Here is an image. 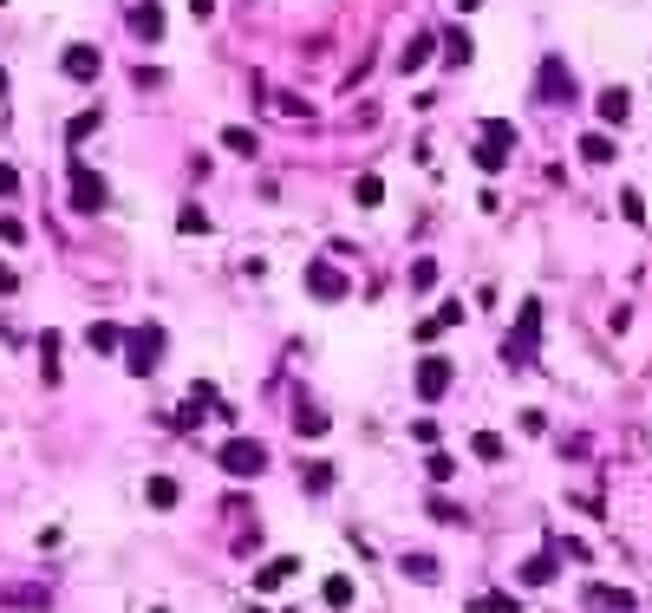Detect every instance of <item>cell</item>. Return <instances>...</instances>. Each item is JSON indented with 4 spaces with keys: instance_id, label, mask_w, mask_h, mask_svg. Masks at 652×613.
<instances>
[{
    "instance_id": "1",
    "label": "cell",
    "mask_w": 652,
    "mask_h": 613,
    "mask_svg": "<svg viewBox=\"0 0 652 613\" xmlns=\"http://www.w3.org/2000/svg\"><path fill=\"white\" fill-rule=\"evenodd\" d=\"M535 346H541V300L515 306V333L503 340V366H535Z\"/></svg>"
},
{
    "instance_id": "2",
    "label": "cell",
    "mask_w": 652,
    "mask_h": 613,
    "mask_svg": "<svg viewBox=\"0 0 652 613\" xmlns=\"http://www.w3.org/2000/svg\"><path fill=\"white\" fill-rule=\"evenodd\" d=\"M124 346H131V352H124V366L138 372V379L163 366V326H131V333H124Z\"/></svg>"
},
{
    "instance_id": "3",
    "label": "cell",
    "mask_w": 652,
    "mask_h": 613,
    "mask_svg": "<svg viewBox=\"0 0 652 613\" xmlns=\"http://www.w3.org/2000/svg\"><path fill=\"white\" fill-rule=\"evenodd\" d=\"M509 151H515V124L489 118V124H483V144H476V170H489V177H496L503 163H509Z\"/></svg>"
},
{
    "instance_id": "4",
    "label": "cell",
    "mask_w": 652,
    "mask_h": 613,
    "mask_svg": "<svg viewBox=\"0 0 652 613\" xmlns=\"http://www.w3.org/2000/svg\"><path fill=\"white\" fill-rule=\"evenodd\" d=\"M215 463H222L229 477H261V470H267V451H261L255 437H229V444H222V457H215Z\"/></svg>"
},
{
    "instance_id": "5",
    "label": "cell",
    "mask_w": 652,
    "mask_h": 613,
    "mask_svg": "<svg viewBox=\"0 0 652 613\" xmlns=\"http://www.w3.org/2000/svg\"><path fill=\"white\" fill-rule=\"evenodd\" d=\"M307 294H313V300H346L352 281H346L333 261H307Z\"/></svg>"
},
{
    "instance_id": "6",
    "label": "cell",
    "mask_w": 652,
    "mask_h": 613,
    "mask_svg": "<svg viewBox=\"0 0 652 613\" xmlns=\"http://www.w3.org/2000/svg\"><path fill=\"white\" fill-rule=\"evenodd\" d=\"M444 392H450V359H444V352L418 359V398H424V405H438Z\"/></svg>"
},
{
    "instance_id": "7",
    "label": "cell",
    "mask_w": 652,
    "mask_h": 613,
    "mask_svg": "<svg viewBox=\"0 0 652 613\" xmlns=\"http://www.w3.org/2000/svg\"><path fill=\"white\" fill-rule=\"evenodd\" d=\"M72 209H104V177L72 157Z\"/></svg>"
},
{
    "instance_id": "8",
    "label": "cell",
    "mask_w": 652,
    "mask_h": 613,
    "mask_svg": "<svg viewBox=\"0 0 652 613\" xmlns=\"http://www.w3.org/2000/svg\"><path fill=\"white\" fill-rule=\"evenodd\" d=\"M535 98H548V105H567L575 98V72H567L561 59H541V92Z\"/></svg>"
},
{
    "instance_id": "9",
    "label": "cell",
    "mask_w": 652,
    "mask_h": 613,
    "mask_svg": "<svg viewBox=\"0 0 652 613\" xmlns=\"http://www.w3.org/2000/svg\"><path fill=\"white\" fill-rule=\"evenodd\" d=\"M59 66H66V78H78V86H92L104 59H98L92 46H66V52H59Z\"/></svg>"
},
{
    "instance_id": "10",
    "label": "cell",
    "mask_w": 652,
    "mask_h": 613,
    "mask_svg": "<svg viewBox=\"0 0 652 613\" xmlns=\"http://www.w3.org/2000/svg\"><path fill=\"white\" fill-rule=\"evenodd\" d=\"M131 26H138V40L150 46V40H163V7L157 0H131Z\"/></svg>"
},
{
    "instance_id": "11",
    "label": "cell",
    "mask_w": 652,
    "mask_h": 613,
    "mask_svg": "<svg viewBox=\"0 0 652 613\" xmlns=\"http://www.w3.org/2000/svg\"><path fill=\"white\" fill-rule=\"evenodd\" d=\"M326 425H333V417H326L320 405H307V398L294 405V437H326Z\"/></svg>"
},
{
    "instance_id": "12",
    "label": "cell",
    "mask_w": 652,
    "mask_h": 613,
    "mask_svg": "<svg viewBox=\"0 0 652 613\" xmlns=\"http://www.w3.org/2000/svg\"><path fill=\"white\" fill-rule=\"evenodd\" d=\"M294 568H301V562H294V554H275V562H267V568L255 574V588H261V594H275V588H281V581H287Z\"/></svg>"
},
{
    "instance_id": "13",
    "label": "cell",
    "mask_w": 652,
    "mask_h": 613,
    "mask_svg": "<svg viewBox=\"0 0 652 613\" xmlns=\"http://www.w3.org/2000/svg\"><path fill=\"white\" fill-rule=\"evenodd\" d=\"M430 52H438V46H430V33H418V40H404V52H398V72H418V66L430 59Z\"/></svg>"
},
{
    "instance_id": "14",
    "label": "cell",
    "mask_w": 652,
    "mask_h": 613,
    "mask_svg": "<svg viewBox=\"0 0 652 613\" xmlns=\"http://www.w3.org/2000/svg\"><path fill=\"white\" fill-rule=\"evenodd\" d=\"M613 151H620V144H613L607 131H587V137H581V157H587V163H613Z\"/></svg>"
},
{
    "instance_id": "15",
    "label": "cell",
    "mask_w": 652,
    "mask_h": 613,
    "mask_svg": "<svg viewBox=\"0 0 652 613\" xmlns=\"http://www.w3.org/2000/svg\"><path fill=\"white\" fill-rule=\"evenodd\" d=\"M222 144H229L235 157H255V151H261V137H255L249 124H229V131H222Z\"/></svg>"
},
{
    "instance_id": "16",
    "label": "cell",
    "mask_w": 652,
    "mask_h": 613,
    "mask_svg": "<svg viewBox=\"0 0 652 613\" xmlns=\"http://www.w3.org/2000/svg\"><path fill=\"white\" fill-rule=\"evenodd\" d=\"M470 451H476L483 463H503V457H509V444H503L496 431H476V437H470Z\"/></svg>"
},
{
    "instance_id": "17",
    "label": "cell",
    "mask_w": 652,
    "mask_h": 613,
    "mask_svg": "<svg viewBox=\"0 0 652 613\" xmlns=\"http://www.w3.org/2000/svg\"><path fill=\"white\" fill-rule=\"evenodd\" d=\"M627 111H633V98L620 92V86H607V92H601V118H607V124H620Z\"/></svg>"
},
{
    "instance_id": "18",
    "label": "cell",
    "mask_w": 652,
    "mask_h": 613,
    "mask_svg": "<svg viewBox=\"0 0 652 613\" xmlns=\"http://www.w3.org/2000/svg\"><path fill=\"white\" fill-rule=\"evenodd\" d=\"M587 600H593V607H613V613H633V594H627V588H587Z\"/></svg>"
},
{
    "instance_id": "19",
    "label": "cell",
    "mask_w": 652,
    "mask_h": 613,
    "mask_svg": "<svg viewBox=\"0 0 652 613\" xmlns=\"http://www.w3.org/2000/svg\"><path fill=\"white\" fill-rule=\"evenodd\" d=\"M398 568L412 574V581H424V588H430V581H438V554H404Z\"/></svg>"
},
{
    "instance_id": "20",
    "label": "cell",
    "mask_w": 652,
    "mask_h": 613,
    "mask_svg": "<svg viewBox=\"0 0 652 613\" xmlns=\"http://www.w3.org/2000/svg\"><path fill=\"white\" fill-rule=\"evenodd\" d=\"M470 613H522V600H515V594H476Z\"/></svg>"
},
{
    "instance_id": "21",
    "label": "cell",
    "mask_w": 652,
    "mask_h": 613,
    "mask_svg": "<svg viewBox=\"0 0 652 613\" xmlns=\"http://www.w3.org/2000/svg\"><path fill=\"white\" fill-rule=\"evenodd\" d=\"M352 203H359V209H378V203H385V183H378V177H359V183H352Z\"/></svg>"
},
{
    "instance_id": "22",
    "label": "cell",
    "mask_w": 652,
    "mask_h": 613,
    "mask_svg": "<svg viewBox=\"0 0 652 613\" xmlns=\"http://www.w3.org/2000/svg\"><path fill=\"white\" fill-rule=\"evenodd\" d=\"M522 581H529V588H541V581H555V554H529V562H522Z\"/></svg>"
},
{
    "instance_id": "23",
    "label": "cell",
    "mask_w": 652,
    "mask_h": 613,
    "mask_svg": "<svg viewBox=\"0 0 652 613\" xmlns=\"http://www.w3.org/2000/svg\"><path fill=\"white\" fill-rule=\"evenodd\" d=\"M0 600H7V607H40V613H46V588H0Z\"/></svg>"
},
{
    "instance_id": "24",
    "label": "cell",
    "mask_w": 652,
    "mask_h": 613,
    "mask_svg": "<svg viewBox=\"0 0 652 613\" xmlns=\"http://www.w3.org/2000/svg\"><path fill=\"white\" fill-rule=\"evenodd\" d=\"M470 52H476V46H470V33L457 26V33L444 40V59H450V66H470Z\"/></svg>"
},
{
    "instance_id": "25",
    "label": "cell",
    "mask_w": 652,
    "mask_h": 613,
    "mask_svg": "<svg viewBox=\"0 0 652 613\" xmlns=\"http://www.w3.org/2000/svg\"><path fill=\"white\" fill-rule=\"evenodd\" d=\"M424 470H430V483H450V477H457V457H450V451H430Z\"/></svg>"
},
{
    "instance_id": "26",
    "label": "cell",
    "mask_w": 652,
    "mask_h": 613,
    "mask_svg": "<svg viewBox=\"0 0 652 613\" xmlns=\"http://www.w3.org/2000/svg\"><path fill=\"white\" fill-rule=\"evenodd\" d=\"M144 496H150V509H177V483H170V477H150Z\"/></svg>"
},
{
    "instance_id": "27",
    "label": "cell",
    "mask_w": 652,
    "mask_h": 613,
    "mask_svg": "<svg viewBox=\"0 0 652 613\" xmlns=\"http://www.w3.org/2000/svg\"><path fill=\"white\" fill-rule=\"evenodd\" d=\"M320 594H326V607H352V581H346V574H326Z\"/></svg>"
},
{
    "instance_id": "28",
    "label": "cell",
    "mask_w": 652,
    "mask_h": 613,
    "mask_svg": "<svg viewBox=\"0 0 652 613\" xmlns=\"http://www.w3.org/2000/svg\"><path fill=\"white\" fill-rule=\"evenodd\" d=\"M40 366L46 379H59V333H40Z\"/></svg>"
},
{
    "instance_id": "29",
    "label": "cell",
    "mask_w": 652,
    "mask_h": 613,
    "mask_svg": "<svg viewBox=\"0 0 652 613\" xmlns=\"http://www.w3.org/2000/svg\"><path fill=\"white\" fill-rule=\"evenodd\" d=\"M177 229H183V235H203V229H209V215H203L196 203H183V209H177Z\"/></svg>"
},
{
    "instance_id": "30",
    "label": "cell",
    "mask_w": 652,
    "mask_h": 613,
    "mask_svg": "<svg viewBox=\"0 0 652 613\" xmlns=\"http://www.w3.org/2000/svg\"><path fill=\"white\" fill-rule=\"evenodd\" d=\"M92 346H98V352H112V346H124V326H112V320H98V326H92Z\"/></svg>"
},
{
    "instance_id": "31",
    "label": "cell",
    "mask_w": 652,
    "mask_h": 613,
    "mask_svg": "<svg viewBox=\"0 0 652 613\" xmlns=\"http://www.w3.org/2000/svg\"><path fill=\"white\" fill-rule=\"evenodd\" d=\"M620 215H627V222H646V203H639V189H620Z\"/></svg>"
},
{
    "instance_id": "32",
    "label": "cell",
    "mask_w": 652,
    "mask_h": 613,
    "mask_svg": "<svg viewBox=\"0 0 652 613\" xmlns=\"http://www.w3.org/2000/svg\"><path fill=\"white\" fill-rule=\"evenodd\" d=\"M92 124H98V111H78V118L66 124V137H72V144H78V137H92Z\"/></svg>"
},
{
    "instance_id": "33",
    "label": "cell",
    "mask_w": 652,
    "mask_h": 613,
    "mask_svg": "<svg viewBox=\"0 0 652 613\" xmlns=\"http://www.w3.org/2000/svg\"><path fill=\"white\" fill-rule=\"evenodd\" d=\"M430 516H438V522H464V509H457L450 496H430Z\"/></svg>"
},
{
    "instance_id": "34",
    "label": "cell",
    "mask_w": 652,
    "mask_h": 613,
    "mask_svg": "<svg viewBox=\"0 0 652 613\" xmlns=\"http://www.w3.org/2000/svg\"><path fill=\"white\" fill-rule=\"evenodd\" d=\"M412 288H438V261H418L412 268Z\"/></svg>"
},
{
    "instance_id": "35",
    "label": "cell",
    "mask_w": 652,
    "mask_h": 613,
    "mask_svg": "<svg viewBox=\"0 0 652 613\" xmlns=\"http://www.w3.org/2000/svg\"><path fill=\"white\" fill-rule=\"evenodd\" d=\"M14 288H20V274H14L7 261H0V294H14Z\"/></svg>"
},
{
    "instance_id": "36",
    "label": "cell",
    "mask_w": 652,
    "mask_h": 613,
    "mask_svg": "<svg viewBox=\"0 0 652 613\" xmlns=\"http://www.w3.org/2000/svg\"><path fill=\"white\" fill-rule=\"evenodd\" d=\"M189 14H196V20H209V14H215V0H189Z\"/></svg>"
},
{
    "instance_id": "37",
    "label": "cell",
    "mask_w": 652,
    "mask_h": 613,
    "mask_svg": "<svg viewBox=\"0 0 652 613\" xmlns=\"http://www.w3.org/2000/svg\"><path fill=\"white\" fill-rule=\"evenodd\" d=\"M0 98H7V66H0Z\"/></svg>"
},
{
    "instance_id": "38",
    "label": "cell",
    "mask_w": 652,
    "mask_h": 613,
    "mask_svg": "<svg viewBox=\"0 0 652 613\" xmlns=\"http://www.w3.org/2000/svg\"><path fill=\"white\" fill-rule=\"evenodd\" d=\"M457 7H464V14H470V7H483V0H457Z\"/></svg>"
},
{
    "instance_id": "39",
    "label": "cell",
    "mask_w": 652,
    "mask_h": 613,
    "mask_svg": "<svg viewBox=\"0 0 652 613\" xmlns=\"http://www.w3.org/2000/svg\"><path fill=\"white\" fill-rule=\"evenodd\" d=\"M0 7H7V0H0Z\"/></svg>"
}]
</instances>
